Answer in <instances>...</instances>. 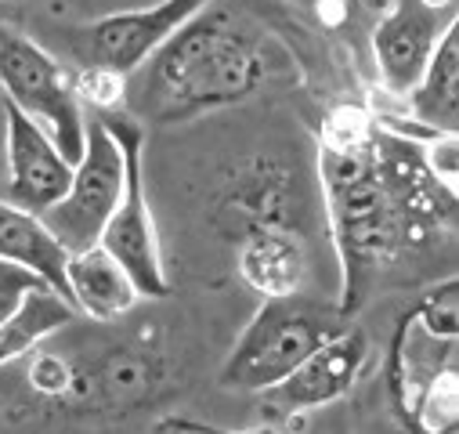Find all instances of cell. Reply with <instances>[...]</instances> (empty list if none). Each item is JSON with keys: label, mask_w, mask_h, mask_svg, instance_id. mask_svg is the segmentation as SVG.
<instances>
[{"label": "cell", "mask_w": 459, "mask_h": 434, "mask_svg": "<svg viewBox=\"0 0 459 434\" xmlns=\"http://www.w3.org/2000/svg\"><path fill=\"white\" fill-rule=\"evenodd\" d=\"M318 181L340 257L336 308L343 315L369 297L384 272L455 232L459 192L427 170L420 138L398 135L380 120L362 145H318Z\"/></svg>", "instance_id": "6da1fadb"}, {"label": "cell", "mask_w": 459, "mask_h": 434, "mask_svg": "<svg viewBox=\"0 0 459 434\" xmlns=\"http://www.w3.org/2000/svg\"><path fill=\"white\" fill-rule=\"evenodd\" d=\"M272 69L275 40L268 30L254 15L210 0L127 76L124 108L134 120L185 124L247 101Z\"/></svg>", "instance_id": "7a4b0ae2"}, {"label": "cell", "mask_w": 459, "mask_h": 434, "mask_svg": "<svg viewBox=\"0 0 459 434\" xmlns=\"http://www.w3.org/2000/svg\"><path fill=\"white\" fill-rule=\"evenodd\" d=\"M348 315L336 304L315 300L304 290L300 293H282V297H264L247 330L224 355L217 369V384L224 391L239 395H261L275 387L286 373H293L297 362H304L322 341L340 334Z\"/></svg>", "instance_id": "3957f363"}, {"label": "cell", "mask_w": 459, "mask_h": 434, "mask_svg": "<svg viewBox=\"0 0 459 434\" xmlns=\"http://www.w3.org/2000/svg\"><path fill=\"white\" fill-rule=\"evenodd\" d=\"M0 94L40 124L65 160L80 156L87 120L73 91V69L44 44L4 22H0Z\"/></svg>", "instance_id": "277c9868"}, {"label": "cell", "mask_w": 459, "mask_h": 434, "mask_svg": "<svg viewBox=\"0 0 459 434\" xmlns=\"http://www.w3.org/2000/svg\"><path fill=\"white\" fill-rule=\"evenodd\" d=\"M101 120L112 131V138L120 142V152H124V192H120V203L112 210L105 232H101V247L127 268V275L134 279L142 297H167L170 282H167V268H163V254H160L152 206L145 195V167H142L145 135H142V124L131 113H120V108L117 113H105Z\"/></svg>", "instance_id": "5b68a950"}, {"label": "cell", "mask_w": 459, "mask_h": 434, "mask_svg": "<svg viewBox=\"0 0 459 434\" xmlns=\"http://www.w3.org/2000/svg\"><path fill=\"white\" fill-rule=\"evenodd\" d=\"M124 192V152L105 120H87L83 149L73 160L69 188L40 213L55 239L73 254L101 243L112 210Z\"/></svg>", "instance_id": "8992f818"}, {"label": "cell", "mask_w": 459, "mask_h": 434, "mask_svg": "<svg viewBox=\"0 0 459 434\" xmlns=\"http://www.w3.org/2000/svg\"><path fill=\"white\" fill-rule=\"evenodd\" d=\"M203 4H210V0H156L149 8L112 12L94 22L65 30L62 44L80 65H108V69L131 76Z\"/></svg>", "instance_id": "52a82bcc"}, {"label": "cell", "mask_w": 459, "mask_h": 434, "mask_svg": "<svg viewBox=\"0 0 459 434\" xmlns=\"http://www.w3.org/2000/svg\"><path fill=\"white\" fill-rule=\"evenodd\" d=\"M366 362H369V337L362 330L343 326L340 334L322 341L304 362H297L293 373H286L275 387L261 391L264 412L268 416H300V412L333 405L336 398H343L355 387Z\"/></svg>", "instance_id": "ba28073f"}, {"label": "cell", "mask_w": 459, "mask_h": 434, "mask_svg": "<svg viewBox=\"0 0 459 434\" xmlns=\"http://www.w3.org/2000/svg\"><path fill=\"white\" fill-rule=\"evenodd\" d=\"M0 113H4L0 124H4V163H8L4 199L30 213H44L69 188L73 160H65L58 145L48 138V131L33 124L26 113H19L12 101H0Z\"/></svg>", "instance_id": "9c48e42d"}, {"label": "cell", "mask_w": 459, "mask_h": 434, "mask_svg": "<svg viewBox=\"0 0 459 434\" xmlns=\"http://www.w3.org/2000/svg\"><path fill=\"white\" fill-rule=\"evenodd\" d=\"M455 22V12H437L420 0H398L384 12V19L373 30V62L380 73V83L405 98L409 87L420 80L423 65L430 62L441 33Z\"/></svg>", "instance_id": "30bf717a"}, {"label": "cell", "mask_w": 459, "mask_h": 434, "mask_svg": "<svg viewBox=\"0 0 459 434\" xmlns=\"http://www.w3.org/2000/svg\"><path fill=\"white\" fill-rule=\"evenodd\" d=\"M236 265L243 282L261 297L307 290L311 250L293 221H257L236 236Z\"/></svg>", "instance_id": "8fae6325"}, {"label": "cell", "mask_w": 459, "mask_h": 434, "mask_svg": "<svg viewBox=\"0 0 459 434\" xmlns=\"http://www.w3.org/2000/svg\"><path fill=\"white\" fill-rule=\"evenodd\" d=\"M65 290H69V304L76 308V315L94 318V322H117V318L131 315L142 300L127 268L101 243L69 254Z\"/></svg>", "instance_id": "7c38bea8"}, {"label": "cell", "mask_w": 459, "mask_h": 434, "mask_svg": "<svg viewBox=\"0 0 459 434\" xmlns=\"http://www.w3.org/2000/svg\"><path fill=\"white\" fill-rule=\"evenodd\" d=\"M448 366H459L455 359V341L434 337L427 334L420 318L412 315V308L402 315L394 341H391V355H387V387H391V402L394 412L409 423V412L420 398V391Z\"/></svg>", "instance_id": "4fadbf2b"}, {"label": "cell", "mask_w": 459, "mask_h": 434, "mask_svg": "<svg viewBox=\"0 0 459 434\" xmlns=\"http://www.w3.org/2000/svg\"><path fill=\"white\" fill-rule=\"evenodd\" d=\"M409 120L423 131H455L459 135V26L452 22L420 80L405 94Z\"/></svg>", "instance_id": "5bb4252c"}, {"label": "cell", "mask_w": 459, "mask_h": 434, "mask_svg": "<svg viewBox=\"0 0 459 434\" xmlns=\"http://www.w3.org/2000/svg\"><path fill=\"white\" fill-rule=\"evenodd\" d=\"M0 257L30 268L37 279H44L55 293L69 300V290H65L69 250L55 239V232L44 225L40 213H30L8 199H0Z\"/></svg>", "instance_id": "9a60e30c"}, {"label": "cell", "mask_w": 459, "mask_h": 434, "mask_svg": "<svg viewBox=\"0 0 459 434\" xmlns=\"http://www.w3.org/2000/svg\"><path fill=\"white\" fill-rule=\"evenodd\" d=\"M160 366L145 348H108L94 366H76V391L108 405H134L156 387Z\"/></svg>", "instance_id": "2e32d148"}, {"label": "cell", "mask_w": 459, "mask_h": 434, "mask_svg": "<svg viewBox=\"0 0 459 434\" xmlns=\"http://www.w3.org/2000/svg\"><path fill=\"white\" fill-rule=\"evenodd\" d=\"M76 318H80L76 308L62 293H55L51 286L30 290L19 300V308L0 322V366L26 359L33 348H40L48 337L62 334L65 326H73Z\"/></svg>", "instance_id": "e0dca14e"}, {"label": "cell", "mask_w": 459, "mask_h": 434, "mask_svg": "<svg viewBox=\"0 0 459 434\" xmlns=\"http://www.w3.org/2000/svg\"><path fill=\"white\" fill-rule=\"evenodd\" d=\"M409 427L423 434H452L459 427V366L441 369L416 398Z\"/></svg>", "instance_id": "ac0fdd59"}, {"label": "cell", "mask_w": 459, "mask_h": 434, "mask_svg": "<svg viewBox=\"0 0 459 434\" xmlns=\"http://www.w3.org/2000/svg\"><path fill=\"white\" fill-rule=\"evenodd\" d=\"M412 315L420 318V326L427 334L455 341L459 337V293H455V279L448 275L445 282H434L430 290H423L412 300Z\"/></svg>", "instance_id": "d6986e66"}, {"label": "cell", "mask_w": 459, "mask_h": 434, "mask_svg": "<svg viewBox=\"0 0 459 434\" xmlns=\"http://www.w3.org/2000/svg\"><path fill=\"white\" fill-rule=\"evenodd\" d=\"M73 91H76L80 105H91L98 113H117L127 101V76L108 65H76Z\"/></svg>", "instance_id": "ffe728a7"}, {"label": "cell", "mask_w": 459, "mask_h": 434, "mask_svg": "<svg viewBox=\"0 0 459 434\" xmlns=\"http://www.w3.org/2000/svg\"><path fill=\"white\" fill-rule=\"evenodd\" d=\"M30 384L48 398H65L76 391V362L58 352H30Z\"/></svg>", "instance_id": "44dd1931"}, {"label": "cell", "mask_w": 459, "mask_h": 434, "mask_svg": "<svg viewBox=\"0 0 459 434\" xmlns=\"http://www.w3.org/2000/svg\"><path fill=\"white\" fill-rule=\"evenodd\" d=\"M420 156L427 170L452 192H459V138L455 131H430L420 138Z\"/></svg>", "instance_id": "7402d4cb"}, {"label": "cell", "mask_w": 459, "mask_h": 434, "mask_svg": "<svg viewBox=\"0 0 459 434\" xmlns=\"http://www.w3.org/2000/svg\"><path fill=\"white\" fill-rule=\"evenodd\" d=\"M37 286H48V282L37 279L30 268L12 265V261L0 257V322H4V318L19 308V300H22L30 290H37Z\"/></svg>", "instance_id": "603a6c76"}, {"label": "cell", "mask_w": 459, "mask_h": 434, "mask_svg": "<svg viewBox=\"0 0 459 434\" xmlns=\"http://www.w3.org/2000/svg\"><path fill=\"white\" fill-rule=\"evenodd\" d=\"M160 430H210V423H195V420H160Z\"/></svg>", "instance_id": "cb8c5ba5"}, {"label": "cell", "mask_w": 459, "mask_h": 434, "mask_svg": "<svg viewBox=\"0 0 459 434\" xmlns=\"http://www.w3.org/2000/svg\"><path fill=\"white\" fill-rule=\"evenodd\" d=\"M427 8H437V12H455V0H420Z\"/></svg>", "instance_id": "d4e9b609"}, {"label": "cell", "mask_w": 459, "mask_h": 434, "mask_svg": "<svg viewBox=\"0 0 459 434\" xmlns=\"http://www.w3.org/2000/svg\"><path fill=\"white\" fill-rule=\"evenodd\" d=\"M300 4H311V0H300Z\"/></svg>", "instance_id": "484cf974"}]
</instances>
